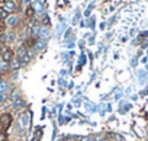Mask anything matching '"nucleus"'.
<instances>
[{
    "label": "nucleus",
    "instance_id": "18",
    "mask_svg": "<svg viewBox=\"0 0 148 141\" xmlns=\"http://www.w3.org/2000/svg\"><path fill=\"white\" fill-rule=\"evenodd\" d=\"M2 51H3V50H2V48H0V57H2Z\"/></svg>",
    "mask_w": 148,
    "mask_h": 141
},
{
    "label": "nucleus",
    "instance_id": "4",
    "mask_svg": "<svg viewBox=\"0 0 148 141\" xmlns=\"http://www.w3.org/2000/svg\"><path fill=\"white\" fill-rule=\"evenodd\" d=\"M16 9H18V3L15 2V0H8V2L5 3V10H6V12L13 13Z\"/></svg>",
    "mask_w": 148,
    "mask_h": 141
},
{
    "label": "nucleus",
    "instance_id": "11",
    "mask_svg": "<svg viewBox=\"0 0 148 141\" xmlns=\"http://www.w3.org/2000/svg\"><path fill=\"white\" fill-rule=\"evenodd\" d=\"M6 22L5 21H0V36L2 35H5V31H6Z\"/></svg>",
    "mask_w": 148,
    "mask_h": 141
},
{
    "label": "nucleus",
    "instance_id": "7",
    "mask_svg": "<svg viewBox=\"0 0 148 141\" xmlns=\"http://www.w3.org/2000/svg\"><path fill=\"white\" fill-rule=\"evenodd\" d=\"M35 13H36V10H35V8L31 5V6H28L26 8V10H25V16L28 18V19H32L34 16H35Z\"/></svg>",
    "mask_w": 148,
    "mask_h": 141
},
{
    "label": "nucleus",
    "instance_id": "3",
    "mask_svg": "<svg viewBox=\"0 0 148 141\" xmlns=\"http://www.w3.org/2000/svg\"><path fill=\"white\" fill-rule=\"evenodd\" d=\"M15 58V51L12 50V48H5L3 51H2V60L5 61V63H9L10 64V61Z\"/></svg>",
    "mask_w": 148,
    "mask_h": 141
},
{
    "label": "nucleus",
    "instance_id": "5",
    "mask_svg": "<svg viewBox=\"0 0 148 141\" xmlns=\"http://www.w3.org/2000/svg\"><path fill=\"white\" fill-rule=\"evenodd\" d=\"M36 42H38V39H36L35 36H29V38L23 42V47H26V48L29 50V48H34V47L36 45Z\"/></svg>",
    "mask_w": 148,
    "mask_h": 141
},
{
    "label": "nucleus",
    "instance_id": "1",
    "mask_svg": "<svg viewBox=\"0 0 148 141\" xmlns=\"http://www.w3.org/2000/svg\"><path fill=\"white\" fill-rule=\"evenodd\" d=\"M18 60L21 61V64L22 65H25V64H28L29 61H31V55H29V52H28V48L26 47H23V45H21L19 48H18Z\"/></svg>",
    "mask_w": 148,
    "mask_h": 141
},
{
    "label": "nucleus",
    "instance_id": "14",
    "mask_svg": "<svg viewBox=\"0 0 148 141\" xmlns=\"http://www.w3.org/2000/svg\"><path fill=\"white\" fill-rule=\"evenodd\" d=\"M0 141H8V132L0 129Z\"/></svg>",
    "mask_w": 148,
    "mask_h": 141
},
{
    "label": "nucleus",
    "instance_id": "12",
    "mask_svg": "<svg viewBox=\"0 0 148 141\" xmlns=\"http://www.w3.org/2000/svg\"><path fill=\"white\" fill-rule=\"evenodd\" d=\"M10 15H9V12H6L5 9L3 10H0V21H5V19H8Z\"/></svg>",
    "mask_w": 148,
    "mask_h": 141
},
{
    "label": "nucleus",
    "instance_id": "13",
    "mask_svg": "<svg viewBox=\"0 0 148 141\" xmlns=\"http://www.w3.org/2000/svg\"><path fill=\"white\" fill-rule=\"evenodd\" d=\"M41 135H42V128H38V129H36V132H35L34 141H39V140H41Z\"/></svg>",
    "mask_w": 148,
    "mask_h": 141
},
{
    "label": "nucleus",
    "instance_id": "9",
    "mask_svg": "<svg viewBox=\"0 0 148 141\" xmlns=\"http://www.w3.org/2000/svg\"><path fill=\"white\" fill-rule=\"evenodd\" d=\"M8 89H9V83L5 80H0V95H6Z\"/></svg>",
    "mask_w": 148,
    "mask_h": 141
},
{
    "label": "nucleus",
    "instance_id": "15",
    "mask_svg": "<svg viewBox=\"0 0 148 141\" xmlns=\"http://www.w3.org/2000/svg\"><path fill=\"white\" fill-rule=\"evenodd\" d=\"M25 106V102L22 100V99H19V100H16V105H15V109H21V108H23Z\"/></svg>",
    "mask_w": 148,
    "mask_h": 141
},
{
    "label": "nucleus",
    "instance_id": "8",
    "mask_svg": "<svg viewBox=\"0 0 148 141\" xmlns=\"http://www.w3.org/2000/svg\"><path fill=\"white\" fill-rule=\"evenodd\" d=\"M18 22H19V18H18L16 15H10V16L6 19V25H9V26H15Z\"/></svg>",
    "mask_w": 148,
    "mask_h": 141
},
{
    "label": "nucleus",
    "instance_id": "2",
    "mask_svg": "<svg viewBox=\"0 0 148 141\" xmlns=\"http://www.w3.org/2000/svg\"><path fill=\"white\" fill-rule=\"evenodd\" d=\"M12 122H13V116H12V113L5 112V113L0 115V129H2V131L9 129V127L12 125Z\"/></svg>",
    "mask_w": 148,
    "mask_h": 141
},
{
    "label": "nucleus",
    "instance_id": "6",
    "mask_svg": "<svg viewBox=\"0 0 148 141\" xmlns=\"http://www.w3.org/2000/svg\"><path fill=\"white\" fill-rule=\"evenodd\" d=\"M19 124H21L22 128H28V124H29V113H23V115H21V118H19Z\"/></svg>",
    "mask_w": 148,
    "mask_h": 141
},
{
    "label": "nucleus",
    "instance_id": "16",
    "mask_svg": "<svg viewBox=\"0 0 148 141\" xmlns=\"http://www.w3.org/2000/svg\"><path fill=\"white\" fill-rule=\"evenodd\" d=\"M8 2V0H0V9H3L5 8V3Z\"/></svg>",
    "mask_w": 148,
    "mask_h": 141
},
{
    "label": "nucleus",
    "instance_id": "17",
    "mask_svg": "<svg viewBox=\"0 0 148 141\" xmlns=\"http://www.w3.org/2000/svg\"><path fill=\"white\" fill-rule=\"evenodd\" d=\"M29 2H32V0H23V3H29Z\"/></svg>",
    "mask_w": 148,
    "mask_h": 141
},
{
    "label": "nucleus",
    "instance_id": "10",
    "mask_svg": "<svg viewBox=\"0 0 148 141\" xmlns=\"http://www.w3.org/2000/svg\"><path fill=\"white\" fill-rule=\"evenodd\" d=\"M21 65H22V64H21V61H19L16 57H15V58L10 61V64H9V67H10V68H13V70H18Z\"/></svg>",
    "mask_w": 148,
    "mask_h": 141
},
{
    "label": "nucleus",
    "instance_id": "19",
    "mask_svg": "<svg viewBox=\"0 0 148 141\" xmlns=\"http://www.w3.org/2000/svg\"><path fill=\"white\" fill-rule=\"evenodd\" d=\"M16 141H21V140H16Z\"/></svg>",
    "mask_w": 148,
    "mask_h": 141
}]
</instances>
